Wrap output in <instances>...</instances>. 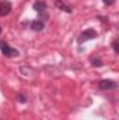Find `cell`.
I'll list each match as a JSON object with an SVG mask.
<instances>
[{
  "instance_id": "obj_8",
  "label": "cell",
  "mask_w": 119,
  "mask_h": 120,
  "mask_svg": "<svg viewBox=\"0 0 119 120\" xmlns=\"http://www.w3.org/2000/svg\"><path fill=\"white\" fill-rule=\"evenodd\" d=\"M90 63H91L92 67H102V66H104L102 60L99 59V57H91V59H90Z\"/></svg>"
},
{
  "instance_id": "obj_13",
  "label": "cell",
  "mask_w": 119,
  "mask_h": 120,
  "mask_svg": "<svg viewBox=\"0 0 119 120\" xmlns=\"http://www.w3.org/2000/svg\"><path fill=\"white\" fill-rule=\"evenodd\" d=\"M0 120H1V119H0Z\"/></svg>"
},
{
  "instance_id": "obj_11",
  "label": "cell",
  "mask_w": 119,
  "mask_h": 120,
  "mask_svg": "<svg viewBox=\"0 0 119 120\" xmlns=\"http://www.w3.org/2000/svg\"><path fill=\"white\" fill-rule=\"evenodd\" d=\"M102 3H104L105 6H112V4L115 3V0H102Z\"/></svg>"
},
{
  "instance_id": "obj_7",
  "label": "cell",
  "mask_w": 119,
  "mask_h": 120,
  "mask_svg": "<svg viewBox=\"0 0 119 120\" xmlns=\"http://www.w3.org/2000/svg\"><path fill=\"white\" fill-rule=\"evenodd\" d=\"M55 7L59 8V10H62V11H64V13H69V14H71V11H73V8H71L67 3H64L63 0H56V1H55Z\"/></svg>"
},
{
  "instance_id": "obj_3",
  "label": "cell",
  "mask_w": 119,
  "mask_h": 120,
  "mask_svg": "<svg viewBox=\"0 0 119 120\" xmlns=\"http://www.w3.org/2000/svg\"><path fill=\"white\" fill-rule=\"evenodd\" d=\"M34 10L39 14V15H42L44 17V20H48V14H46V8H48V4L44 1V0H36L35 3H34Z\"/></svg>"
},
{
  "instance_id": "obj_6",
  "label": "cell",
  "mask_w": 119,
  "mask_h": 120,
  "mask_svg": "<svg viewBox=\"0 0 119 120\" xmlns=\"http://www.w3.org/2000/svg\"><path fill=\"white\" fill-rule=\"evenodd\" d=\"M30 28L32 31H35V32H41V31H44V28H45V21L41 20V18L32 20L30 22Z\"/></svg>"
},
{
  "instance_id": "obj_9",
  "label": "cell",
  "mask_w": 119,
  "mask_h": 120,
  "mask_svg": "<svg viewBox=\"0 0 119 120\" xmlns=\"http://www.w3.org/2000/svg\"><path fill=\"white\" fill-rule=\"evenodd\" d=\"M112 49H114V52H115V53H119V43H118V39L112 41Z\"/></svg>"
},
{
  "instance_id": "obj_5",
  "label": "cell",
  "mask_w": 119,
  "mask_h": 120,
  "mask_svg": "<svg viewBox=\"0 0 119 120\" xmlns=\"http://www.w3.org/2000/svg\"><path fill=\"white\" fill-rule=\"evenodd\" d=\"M13 4L8 0H0V17H6L11 13Z\"/></svg>"
},
{
  "instance_id": "obj_12",
  "label": "cell",
  "mask_w": 119,
  "mask_h": 120,
  "mask_svg": "<svg viewBox=\"0 0 119 120\" xmlns=\"http://www.w3.org/2000/svg\"><path fill=\"white\" fill-rule=\"evenodd\" d=\"M0 34H1V25H0Z\"/></svg>"
},
{
  "instance_id": "obj_4",
  "label": "cell",
  "mask_w": 119,
  "mask_h": 120,
  "mask_svg": "<svg viewBox=\"0 0 119 120\" xmlns=\"http://www.w3.org/2000/svg\"><path fill=\"white\" fill-rule=\"evenodd\" d=\"M118 88V84L114 80H101L98 82V90L99 91H112Z\"/></svg>"
},
{
  "instance_id": "obj_2",
  "label": "cell",
  "mask_w": 119,
  "mask_h": 120,
  "mask_svg": "<svg viewBox=\"0 0 119 120\" xmlns=\"http://www.w3.org/2000/svg\"><path fill=\"white\" fill-rule=\"evenodd\" d=\"M98 36V32L95 30H92V28H87L86 31H83L80 35H79V38H77V42H79V45H81V43H84L86 41H91V39H95Z\"/></svg>"
},
{
  "instance_id": "obj_1",
  "label": "cell",
  "mask_w": 119,
  "mask_h": 120,
  "mask_svg": "<svg viewBox=\"0 0 119 120\" xmlns=\"http://www.w3.org/2000/svg\"><path fill=\"white\" fill-rule=\"evenodd\" d=\"M0 52H1L3 56H6V57H8V59L17 57V56L20 55V52H18L17 49L11 48V46H10L7 42H4V41H0Z\"/></svg>"
},
{
  "instance_id": "obj_10",
  "label": "cell",
  "mask_w": 119,
  "mask_h": 120,
  "mask_svg": "<svg viewBox=\"0 0 119 120\" xmlns=\"http://www.w3.org/2000/svg\"><path fill=\"white\" fill-rule=\"evenodd\" d=\"M17 99H18V102H21V103H25V102H27V96H25L24 94H18V95H17Z\"/></svg>"
}]
</instances>
